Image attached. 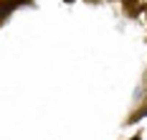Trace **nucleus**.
Wrapping results in <instances>:
<instances>
[{
    "label": "nucleus",
    "instance_id": "1",
    "mask_svg": "<svg viewBox=\"0 0 147 140\" xmlns=\"http://www.w3.org/2000/svg\"><path fill=\"white\" fill-rule=\"evenodd\" d=\"M132 140H142V138H132Z\"/></svg>",
    "mask_w": 147,
    "mask_h": 140
}]
</instances>
